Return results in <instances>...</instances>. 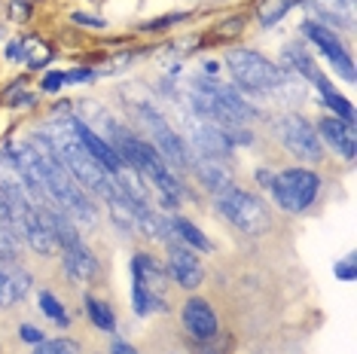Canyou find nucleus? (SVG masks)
<instances>
[{"label": "nucleus", "mask_w": 357, "mask_h": 354, "mask_svg": "<svg viewBox=\"0 0 357 354\" xmlns=\"http://www.w3.org/2000/svg\"><path fill=\"white\" fill-rule=\"evenodd\" d=\"M74 128H77L79 141H83V144H86V150H89V153H92V156H95V159H98V162H101L104 168H107V171H110V174H116V171H119V168H123V165H126V162H123V156H119V153H116V150H113V144H110V141H104V138H101V134H98V132H95V128H89V125L83 123V119H74Z\"/></svg>", "instance_id": "14"}, {"label": "nucleus", "mask_w": 357, "mask_h": 354, "mask_svg": "<svg viewBox=\"0 0 357 354\" xmlns=\"http://www.w3.org/2000/svg\"><path fill=\"white\" fill-rule=\"evenodd\" d=\"M34 354H79V342L74 339H52V342H40Z\"/></svg>", "instance_id": "24"}, {"label": "nucleus", "mask_w": 357, "mask_h": 354, "mask_svg": "<svg viewBox=\"0 0 357 354\" xmlns=\"http://www.w3.org/2000/svg\"><path fill=\"white\" fill-rule=\"evenodd\" d=\"M321 190V177L308 168H287L278 177H272V196L284 211L303 214L314 205Z\"/></svg>", "instance_id": "5"}, {"label": "nucleus", "mask_w": 357, "mask_h": 354, "mask_svg": "<svg viewBox=\"0 0 357 354\" xmlns=\"http://www.w3.org/2000/svg\"><path fill=\"white\" fill-rule=\"evenodd\" d=\"M43 141L50 144L55 159L68 168V174L74 177L83 190L98 192L107 205L132 202V199L123 192V187L116 183V177H113L107 168H104L98 159L86 150V144L79 141V134L74 128V119H55V123L43 125Z\"/></svg>", "instance_id": "1"}, {"label": "nucleus", "mask_w": 357, "mask_h": 354, "mask_svg": "<svg viewBox=\"0 0 357 354\" xmlns=\"http://www.w3.org/2000/svg\"><path fill=\"white\" fill-rule=\"evenodd\" d=\"M61 251H64V256H61L64 272H68L74 281L86 284V281L98 278V260H95V256L86 251L83 241H77V245H70V247H61Z\"/></svg>", "instance_id": "15"}, {"label": "nucleus", "mask_w": 357, "mask_h": 354, "mask_svg": "<svg viewBox=\"0 0 357 354\" xmlns=\"http://www.w3.org/2000/svg\"><path fill=\"white\" fill-rule=\"evenodd\" d=\"M113 150L123 156L126 165H132L137 174L150 177V180L156 183V190L165 196L168 208L177 205V199H181V183H177V177L172 174L165 159L153 150L150 141H141V138H135V134L123 132V128H116V134H113Z\"/></svg>", "instance_id": "2"}, {"label": "nucleus", "mask_w": 357, "mask_h": 354, "mask_svg": "<svg viewBox=\"0 0 357 354\" xmlns=\"http://www.w3.org/2000/svg\"><path fill=\"white\" fill-rule=\"evenodd\" d=\"M192 171H196L199 183L205 190H211L214 196H220L232 187V168L223 162V159H214V156H202V159H192Z\"/></svg>", "instance_id": "13"}, {"label": "nucleus", "mask_w": 357, "mask_h": 354, "mask_svg": "<svg viewBox=\"0 0 357 354\" xmlns=\"http://www.w3.org/2000/svg\"><path fill=\"white\" fill-rule=\"evenodd\" d=\"M95 74L92 70H68V74H64V83H86V79H92Z\"/></svg>", "instance_id": "29"}, {"label": "nucleus", "mask_w": 357, "mask_h": 354, "mask_svg": "<svg viewBox=\"0 0 357 354\" xmlns=\"http://www.w3.org/2000/svg\"><path fill=\"white\" fill-rule=\"evenodd\" d=\"M0 229H19L15 226V211H13V205L6 202L3 192H0Z\"/></svg>", "instance_id": "25"}, {"label": "nucleus", "mask_w": 357, "mask_h": 354, "mask_svg": "<svg viewBox=\"0 0 357 354\" xmlns=\"http://www.w3.org/2000/svg\"><path fill=\"white\" fill-rule=\"evenodd\" d=\"M303 31H305V37L312 40V43L318 46V49H321L324 55H327V61L339 70V77H342L345 83H354V64H351V59H348L345 46L339 43L336 31L324 28V25H318V22H305Z\"/></svg>", "instance_id": "8"}, {"label": "nucleus", "mask_w": 357, "mask_h": 354, "mask_svg": "<svg viewBox=\"0 0 357 354\" xmlns=\"http://www.w3.org/2000/svg\"><path fill=\"white\" fill-rule=\"evenodd\" d=\"M275 134H278V141L287 147V153H294V156L303 159V162H321L324 159L321 138L305 116H299V114L278 116L275 119Z\"/></svg>", "instance_id": "7"}, {"label": "nucleus", "mask_w": 357, "mask_h": 354, "mask_svg": "<svg viewBox=\"0 0 357 354\" xmlns=\"http://www.w3.org/2000/svg\"><path fill=\"white\" fill-rule=\"evenodd\" d=\"M314 13L321 19H327L330 25H345L351 28V13H354V0H314Z\"/></svg>", "instance_id": "17"}, {"label": "nucleus", "mask_w": 357, "mask_h": 354, "mask_svg": "<svg viewBox=\"0 0 357 354\" xmlns=\"http://www.w3.org/2000/svg\"><path fill=\"white\" fill-rule=\"evenodd\" d=\"M257 180L266 183V187H272V174H269V171H257Z\"/></svg>", "instance_id": "32"}, {"label": "nucleus", "mask_w": 357, "mask_h": 354, "mask_svg": "<svg viewBox=\"0 0 357 354\" xmlns=\"http://www.w3.org/2000/svg\"><path fill=\"white\" fill-rule=\"evenodd\" d=\"M186 128H190V141L192 147H199L205 156H214V159H223L232 153V134L220 128L217 123H211L205 116H192L186 119Z\"/></svg>", "instance_id": "9"}, {"label": "nucleus", "mask_w": 357, "mask_h": 354, "mask_svg": "<svg viewBox=\"0 0 357 354\" xmlns=\"http://www.w3.org/2000/svg\"><path fill=\"white\" fill-rule=\"evenodd\" d=\"M172 232L177 238L183 241L190 251H211V238L202 232L196 223H190V220H183V217H177V220H172Z\"/></svg>", "instance_id": "18"}, {"label": "nucleus", "mask_w": 357, "mask_h": 354, "mask_svg": "<svg viewBox=\"0 0 357 354\" xmlns=\"http://www.w3.org/2000/svg\"><path fill=\"white\" fill-rule=\"evenodd\" d=\"M318 128H321V138L327 141L339 156L354 159V125L351 123H345V119H339V116H327V119H321Z\"/></svg>", "instance_id": "16"}, {"label": "nucleus", "mask_w": 357, "mask_h": 354, "mask_svg": "<svg viewBox=\"0 0 357 354\" xmlns=\"http://www.w3.org/2000/svg\"><path fill=\"white\" fill-rule=\"evenodd\" d=\"M28 287H31V278L25 272H19V278H10L6 272H0V305L19 302L28 293Z\"/></svg>", "instance_id": "19"}, {"label": "nucleus", "mask_w": 357, "mask_h": 354, "mask_svg": "<svg viewBox=\"0 0 357 354\" xmlns=\"http://www.w3.org/2000/svg\"><path fill=\"white\" fill-rule=\"evenodd\" d=\"M37 305H40V311H43L46 318H52L59 327H68L70 324V318H68V311H64V305L55 300V293H50V291H43L37 296Z\"/></svg>", "instance_id": "22"}, {"label": "nucleus", "mask_w": 357, "mask_h": 354, "mask_svg": "<svg viewBox=\"0 0 357 354\" xmlns=\"http://www.w3.org/2000/svg\"><path fill=\"white\" fill-rule=\"evenodd\" d=\"M181 321H183V330L199 342H208L217 336V315L214 309L202 300V296H192V300L183 302L181 309Z\"/></svg>", "instance_id": "10"}, {"label": "nucleus", "mask_w": 357, "mask_h": 354, "mask_svg": "<svg viewBox=\"0 0 357 354\" xmlns=\"http://www.w3.org/2000/svg\"><path fill=\"white\" fill-rule=\"evenodd\" d=\"M77 22H79V25H92V28H104V22H101V19H92V15H77Z\"/></svg>", "instance_id": "31"}, {"label": "nucleus", "mask_w": 357, "mask_h": 354, "mask_svg": "<svg viewBox=\"0 0 357 354\" xmlns=\"http://www.w3.org/2000/svg\"><path fill=\"white\" fill-rule=\"evenodd\" d=\"M110 354H137V351H135L128 342H113V345H110Z\"/></svg>", "instance_id": "30"}, {"label": "nucleus", "mask_w": 357, "mask_h": 354, "mask_svg": "<svg viewBox=\"0 0 357 354\" xmlns=\"http://www.w3.org/2000/svg\"><path fill=\"white\" fill-rule=\"evenodd\" d=\"M83 305H86L89 321H92V324L98 327V330H107V333H110V330H116V318H113V309H110V305L104 302V300H98V296L89 293Z\"/></svg>", "instance_id": "20"}, {"label": "nucleus", "mask_w": 357, "mask_h": 354, "mask_svg": "<svg viewBox=\"0 0 357 354\" xmlns=\"http://www.w3.org/2000/svg\"><path fill=\"white\" fill-rule=\"evenodd\" d=\"M135 114H137V123H141V128H147L153 150H156L168 165L181 168V171H183V168H190V165H192L190 150H186L183 138L174 132L172 125L165 123V119H162V114H156V110H153L150 104H141V107H135Z\"/></svg>", "instance_id": "6"}, {"label": "nucleus", "mask_w": 357, "mask_h": 354, "mask_svg": "<svg viewBox=\"0 0 357 354\" xmlns=\"http://www.w3.org/2000/svg\"><path fill=\"white\" fill-rule=\"evenodd\" d=\"M19 336H22V339H25V342H31V345H40V342H43V333H40L37 327H31V324H22Z\"/></svg>", "instance_id": "27"}, {"label": "nucleus", "mask_w": 357, "mask_h": 354, "mask_svg": "<svg viewBox=\"0 0 357 354\" xmlns=\"http://www.w3.org/2000/svg\"><path fill=\"white\" fill-rule=\"evenodd\" d=\"M290 6H294L290 0H266V3H259V22L263 25H275L281 15H287Z\"/></svg>", "instance_id": "23"}, {"label": "nucleus", "mask_w": 357, "mask_h": 354, "mask_svg": "<svg viewBox=\"0 0 357 354\" xmlns=\"http://www.w3.org/2000/svg\"><path fill=\"white\" fill-rule=\"evenodd\" d=\"M168 275L181 287H186V291H196L202 281H205V269H202L199 256L186 245H172L168 247Z\"/></svg>", "instance_id": "11"}, {"label": "nucleus", "mask_w": 357, "mask_h": 354, "mask_svg": "<svg viewBox=\"0 0 357 354\" xmlns=\"http://www.w3.org/2000/svg\"><path fill=\"white\" fill-rule=\"evenodd\" d=\"M132 305H135V315H150V311L162 309V302L156 293H150V287L144 284L141 278H135V287H132Z\"/></svg>", "instance_id": "21"}, {"label": "nucleus", "mask_w": 357, "mask_h": 354, "mask_svg": "<svg viewBox=\"0 0 357 354\" xmlns=\"http://www.w3.org/2000/svg\"><path fill=\"white\" fill-rule=\"evenodd\" d=\"M226 68L235 79V88H248V92H275L287 83V74L272 64L263 55L250 52V49H232L226 55Z\"/></svg>", "instance_id": "3"}, {"label": "nucleus", "mask_w": 357, "mask_h": 354, "mask_svg": "<svg viewBox=\"0 0 357 354\" xmlns=\"http://www.w3.org/2000/svg\"><path fill=\"white\" fill-rule=\"evenodd\" d=\"M61 86H64V74H59V70L43 77V92H59Z\"/></svg>", "instance_id": "26"}, {"label": "nucleus", "mask_w": 357, "mask_h": 354, "mask_svg": "<svg viewBox=\"0 0 357 354\" xmlns=\"http://www.w3.org/2000/svg\"><path fill=\"white\" fill-rule=\"evenodd\" d=\"M19 229H22V236L28 238V245L34 247L40 256H52L55 251H59V241H55V236H52L50 223H46L43 211H37L34 205L22 211V217H19Z\"/></svg>", "instance_id": "12"}, {"label": "nucleus", "mask_w": 357, "mask_h": 354, "mask_svg": "<svg viewBox=\"0 0 357 354\" xmlns=\"http://www.w3.org/2000/svg\"><path fill=\"white\" fill-rule=\"evenodd\" d=\"M214 205L235 229L248 232V236H257V232H266L272 226L269 208L263 205V199L250 196V192L238 190V187H229L226 192H220Z\"/></svg>", "instance_id": "4"}, {"label": "nucleus", "mask_w": 357, "mask_h": 354, "mask_svg": "<svg viewBox=\"0 0 357 354\" xmlns=\"http://www.w3.org/2000/svg\"><path fill=\"white\" fill-rule=\"evenodd\" d=\"M336 275L342 278V281H351L354 278V256H348V260L336 263Z\"/></svg>", "instance_id": "28"}]
</instances>
